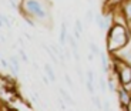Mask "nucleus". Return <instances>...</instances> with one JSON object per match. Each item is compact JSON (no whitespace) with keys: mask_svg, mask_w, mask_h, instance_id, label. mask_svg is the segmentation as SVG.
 <instances>
[{"mask_svg":"<svg viewBox=\"0 0 131 111\" xmlns=\"http://www.w3.org/2000/svg\"><path fill=\"white\" fill-rule=\"evenodd\" d=\"M131 40V30L127 27L118 26V24H111L105 34V49L107 53H111L120 50L121 47L127 46Z\"/></svg>","mask_w":131,"mask_h":111,"instance_id":"obj_2","label":"nucleus"},{"mask_svg":"<svg viewBox=\"0 0 131 111\" xmlns=\"http://www.w3.org/2000/svg\"><path fill=\"white\" fill-rule=\"evenodd\" d=\"M23 34H24V37H26V39H27V40H29V41H31V40H33V37H31V36H30L29 33H26V31H24V33H23Z\"/></svg>","mask_w":131,"mask_h":111,"instance_id":"obj_22","label":"nucleus"},{"mask_svg":"<svg viewBox=\"0 0 131 111\" xmlns=\"http://www.w3.org/2000/svg\"><path fill=\"white\" fill-rule=\"evenodd\" d=\"M84 84H85V88H87V91L90 93V95L94 94V83L90 81V80H85Z\"/></svg>","mask_w":131,"mask_h":111,"instance_id":"obj_13","label":"nucleus"},{"mask_svg":"<svg viewBox=\"0 0 131 111\" xmlns=\"http://www.w3.org/2000/svg\"><path fill=\"white\" fill-rule=\"evenodd\" d=\"M19 56H20V59L23 60V61L26 63V64H29V63H30L29 57H27V54L24 53V50H23V49H20V50H19Z\"/></svg>","mask_w":131,"mask_h":111,"instance_id":"obj_17","label":"nucleus"},{"mask_svg":"<svg viewBox=\"0 0 131 111\" xmlns=\"http://www.w3.org/2000/svg\"><path fill=\"white\" fill-rule=\"evenodd\" d=\"M103 110H110V101L104 100V103H103Z\"/></svg>","mask_w":131,"mask_h":111,"instance_id":"obj_21","label":"nucleus"},{"mask_svg":"<svg viewBox=\"0 0 131 111\" xmlns=\"http://www.w3.org/2000/svg\"><path fill=\"white\" fill-rule=\"evenodd\" d=\"M59 43L60 46H66V43H67V23L66 21L61 23V30H60V34H59Z\"/></svg>","mask_w":131,"mask_h":111,"instance_id":"obj_5","label":"nucleus"},{"mask_svg":"<svg viewBox=\"0 0 131 111\" xmlns=\"http://www.w3.org/2000/svg\"><path fill=\"white\" fill-rule=\"evenodd\" d=\"M9 61H10V64H13L16 67L17 73H20V56H10Z\"/></svg>","mask_w":131,"mask_h":111,"instance_id":"obj_8","label":"nucleus"},{"mask_svg":"<svg viewBox=\"0 0 131 111\" xmlns=\"http://www.w3.org/2000/svg\"><path fill=\"white\" fill-rule=\"evenodd\" d=\"M107 81H105V79L104 77H100V79H98V88H100V91L103 93V94H104L105 91H107Z\"/></svg>","mask_w":131,"mask_h":111,"instance_id":"obj_11","label":"nucleus"},{"mask_svg":"<svg viewBox=\"0 0 131 111\" xmlns=\"http://www.w3.org/2000/svg\"><path fill=\"white\" fill-rule=\"evenodd\" d=\"M64 101H66L64 98H61V97L59 98V104H60V108H61V110H66V104H64Z\"/></svg>","mask_w":131,"mask_h":111,"instance_id":"obj_20","label":"nucleus"},{"mask_svg":"<svg viewBox=\"0 0 131 111\" xmlns=\"http://www.w3.org/2000/svg\"><path fill=\"white\" fill-rule=\"evenodd\" d=\"M4 24H6V29L7 30H12V21L9 20V16L2 14V29L4 27Z\"/></svg>","mask_w":131,"mask_h":111,"instance_id":"obj_12","label":"nucleus"},{"mask_svg":"<svg viewBox=\"0 0 131 111\" xmlns=\"http://www.w3.org/2000/svg\"><path fill=\"white\" fill-rule=\"evenodd\" d=\"M91 101H93V104L97 107V110H103V104H101V101H100V98H98L97 95H94V94L91 95Z\"/></svg>","mask_w":131,"mask_h":111,"instance_id":"obj_14","label":"nucleus"},{"mask_svg":"<svg viewBox=\"0 0 131 111\" xmlns=\"http://www.w3.org/2000/svg\"><path fill=\"white\" fill-rule=\"evenodd\" d=\"M115 94H117V97H118V104H120V107H121L123 110H125L127 105L131 103V91L127 90L124 85H120V87L117 88Z\"/></svg>","mask_w":131,"mask_h":111,"instance_id":"obj_3","label":"nucleus"},{"mask_svg":"<svg viewBox=\"0 0 131 111\" xmlns=\"http://www.w3.org/2000/svg\"><path fill=\"white\" fill-rule=\"evenodd\" d=\"M0 63H2V69H9V61H7L6 59H2L0 60Z\"/></svg>","mask_w":131,"mask_h":111,"instance_id":"obj_19","label":"nucleus"},{"mask_svg":"<svg viewBox=\"0 0 131 111\" xmlns=\"http://www.w3.org/2000/svg\"><path fill=\"white\" fill-rule=\"evenodd\" d=\"M64 80H66V83H67V85H69L70 88H73V87H74V84H73L71 79H70V75L67 74V73H66V74H64Z\"/></svg>","mask_w":131,"mask_h":111,"instance_id":"obj_18","label":"nucleus"},{"mask_svg":"<svg viewBox=\"0 0 131 111\" xmlns=\"http://www.w3.org/2000/svg\"><path fill=\"white\" fill-rule=\"evenodd\" d=\"M74 29H77L80 33H84V26H83V23H81V20H80V19H75V21H74Z\"/></svg>","mask_w":131,"mask_h":111,"instance_id":"obj_16","label":"nucleus"},{"mask_svg":"<svg viewBox=\"0 0 131 111\" xmlns=\"http://www.w3.org/2000/svg\"><path fill=\"white\" fill-rule=\"evenodd\" d=\"M123 10H124L125 16H127L128 21H130V30H131V0H124L121 4Z\"/></svg>","mask_w":131,"mask_h":111,"instance_id":"obj_6","label":"nucleus"},{"mask_svg":"<svg viewBox=\"0 0 131 111\" xmlns=\"http://www.w3.org/2000/svg\"><path fill=\"white\" fill-rule=\"evenodd\" d=\"M113 56H115V57H118L120 60H123V61H125L127 64H131V44L128 43L127 46L121 47L120 50H117V51L111 53Z\"/></svg>","mask_w":131,"mask_h":111,"instance_id":"obj_4","label":"nucleus"},{"mask_svg":"<svg viewBox=\"0 0 131 111\" xmlns=\"http://www.w3.org/2000/svg\"><path fill=\"white\" fill-rule=\"evenodd\" d=\"M94 17H95V14H94V12H93V9L87 10V13H85V21H87V23H91L93 20H94Z\"/></svg>","mask_w":131,"mask_h":111,"instance_id":"obj_15","label":"nucleus"},{"mask_svg":"<svg viewBox=\"0 0 131 111\" xmlns=\"http://www.w3.org/2000/svg\"><path fill=\"white\" fill-rule=\"evenodd\" d=\"M19 13L34 20L37 24L49 26L51 20V2L50 0H20Z\"/></svg>","mask_w":131,"mask_h":111,"instance_id":"obj_1","label":"nucleus"},{"mask_svg":"<svg viewBox=\"0 0 131 111\" xmlns=\"http://www.w3.org/2000/svg\"><path fill=\"white\" fill-rule=\"evenodd\" d=\"M44 71H46V75L50 79V81L54 84L57 77H56V74H54V70H53V67L50 65V63H46V64H44Z\"/></svg>","mask_w":131,"mask_h":111,"instance_id":"obj_7","label":"nucleus"},{"mask_svg":"<svg viewBox=\"0 0 131 111\" xmlns=\"http://www.w3.org/2000/svg\"><path fill=\"white\" fill-rule=\"evenodd\" d=\"M89 47H90V51H91L94 56H100V54H101V50H100V47H98L94 41H90Z\"/></svg>","mask_w":131,"mask_h":111,"instance_id":"obj_9","label":"nucleus"},{"mask_svg":"<svg viewBox=\"0 0 131 111\" xmlns=\"http://www.w3.org/2000/svg\"><path fill=\"white\" fill-rule=\"evenodd\" d=\"M59 93H60V94H61V97H63V98H64V100H66V103H69V104H74V101H73L71 98H70L69 93L66 91L64 88H61V87H60V88H59Z\"/></svg>","mask_w":131,"mask_h":111,"instance_id":"obj_10","label":"nucleus"}]
</instances>
